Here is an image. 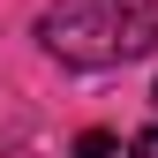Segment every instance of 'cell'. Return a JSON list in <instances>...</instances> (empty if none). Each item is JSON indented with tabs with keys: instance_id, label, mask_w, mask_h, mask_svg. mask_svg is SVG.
<instances>
[{
	"instance_id": "obj_2",
	"label": "cell",
	"mask_w": 158,
	"mask_h": 158,
	"mask_svg": "<svg viewBox=\"0 0 158 158\" xmlns=\"http://www.w3.org/2000/svg\"><path fill=\"white\" fill-rule=\"evenodd\" d=\"M75 158H121V143L106 128H90V135H75Z\"/></svg>"
},
{
	"instance_id": "obj_4",
	"label": "cell",
	"mask_w": 158,
	"mask_h": 158,
	"mask_svg": "<svg viewBox=\"0 0 158 158\" xmlns=\"http://www.w3.org/2000/svg\"><path fill=\"white\" fill-rule=\"evenodd\" d=\"M151 106H158V83H151Z\"/></svg>"
},
{
	"instance_id": "obj_1",
	"label": "cell",
	"mask_w": 158,
	"mask_h": 158,
	"mask_svg": "<svg viewBox=\"0 0 158 158\" xmlns=\"http://www.w3.org/2000/svg\"><path fill=\"white\" fill-rule=\"evenodd\" d=\"M38 38L68 68H121L158 45V0H53Z\"/></svg>"
},
{
	"instance_id": "obj_3",
	"label": "cell",
	"mask_w": 158,
	"mask_h": 158,
	"mask_svg": "<svg viewBox=\"0 0 158 158\" xmlns=\"http://www.w3.org/2000/svg\"><path fill=\"white\" fill-rule=\"evenodd\" d=\"M128 158H158V128H143V135H135V143H128Z\"/></svg>"
}]
</instances>
